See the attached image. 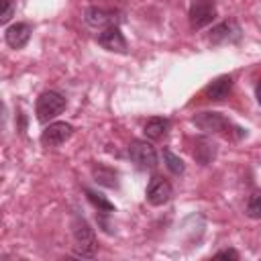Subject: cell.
I'll return each instance as SVG.
<instances>
[{"label":"cell","instance_id":"1","mask_svg":"<svg viewBox=\"0 0 261 261\" xmlns=\"http://www.w3.org/2000/svg\"><path fill=\"white\" fill-rule=\"evenodd\" d=\"M194 124L206 133H220L226 139H243L247 135L245 128L237 126L232 120H228L220 112H200L194 116Z\"/></svg>","mask_w":261,"mask_h":261},{"label":"cell","instance_id":"2","mask_svg":"<svg viewBox=\"0 0 261 261\" xmlns=\"http://www.w3.org/2000/svg\"><path fill=\"white\" fill-rule=\"evenodd\" d=\"M73 241H75V253L82 257H94L98 251V241L94 234V228L80 216L73 218Z\"/></svg>","mask_w":261,"mask_h":261},{"label":"cell","instance_id":"3","mask_svg":"<svg viewBox=\"0 0 261 261\" xmlns=\"http://www.w3.org/2000/svg\"><path fill=\"white\" fill-rule=\"evenodd\" d=\"M65 98L59 94V92H43L37 100V106H35V114L41 122H49L51 118H55L57 114H61L65 110Z\"/></svg>","mask_w":261,"mask_h":261},{"label":"cell","instance_id":"4","mask_svg":"<svg viewBox=\"0 0 261 261\" xmlns=\"http://www.w3.org/2000/svg\"><path fill=\"white\" fill-rule=\"evenodd\" d=\"M128 157L139 169H153L157 165V153L147 141H133L128 145Z\"/></svg>","mask_w":261,"mask_h":261},{"label":"cell","instance_id":"5","mask_svg":"<svg viewBox=\"0 0 261 261\" xmlns=\"http://www.w3.org/2000/svg\"><path fill=\"white\" fill-rule=\"evenodd\" d=\"M188 16H190L192 29H202V27L210 24L214 20V16H216L214 0H192Z\"/></svg>","mask_w":261,"mask_h":261},{"label":"cell","instance_id":"6","mask_svg":"<svg viewBox=\"0 0 261 261\" xmlns=\"http://www.w3.org/2000/svg\"><path fill=\"white\" fill-rule=\"evenodd\" d=\"M171 196H173V188L165 177L155 175L149 181V186H147V202L151 206H163V204H167L171 200Z\"/></svg>","mask_w":261,"mask_h":261},{"label":"cell","instance_id":"7","mask_svg":"<svg viewBox=\"0 0 261 261\" xmlns=\"http://www.w3.org/2000/svg\"><path fill=\"white\" fill-rule=\"evenodd\" d=\"M73 135V126L69 122H51L43 133H41V143L45 147H59L63 145L69 137Z\"/></svg>","mask_w":261,"mask_h":261},{"label":"cell","instance_id":"8","mask_svg":"<svg viewBox=\"0 0 261 261\" xmlns=\"http://www.w3.org/2000/svg\"><path fill=\"white\" fill-rule=\"evenodd\" d=\"M241 39V27L234 20H224L212 27L210 31V43L212 45H224V43H237Z\"/></svg>","mask_w":261,"mask_h":261},{"label":"cell","instance_id":"9","mask_svg":"<svg viewBox=\"0 0 261 261\" xmlns=\"http://www.w3.org/2000/svg\"><path fill=\"white\" fill-rule=\"evenodd\" d=\"M98 43L114 53H126V39L120 33V29L116 24H110L106 29H102V33L98 35Z\"/></svg>","mask_w":261,"mask_h":261},{"label":"cell","instance_id":"10","mask_svg":"<svg viewBox=\"0 0 261 261\" xmlns=\"http://www.w3.org/2000/svg\"><path fill=\"white\" fill-rule=\"evenodd\" d=\"M84 20H86V24H90L94 29H106L110 24H116V12L106 10V8H98V6H90L84 12Z\"/></svg>","mask_w":261,"mask_h":261},{"label":"cell","instance_id":"11","mask_svg":"<svg viewBox=\"0 0 261 261\" xmlns=\"http://www.w3.org/2000/svg\"><path fill=\"white\" fill-rule=\"evenodd\" d=\"M31 24H27V22H16V24H10L8 27V31L4 33V37H6V43L12 47V49H22L27 43H29V39H31Z\"/></svg>","mask_w":261,"mask_h":261},{"label":"cell","instance_id":"12","mask_svg":"<svg viewBox=\"0 0 261 261\" xmlns=\"http://www.w3.org/2000/svg\"><path fill=\"white\" fill-rule=\"evenodd\" d=\"M232 90V77L230 75H220L216 80H212L206 88H204V96L208 100H224Z\"/></svg>","mask_w":261,"mask_h":261},{"label":"cell","instance_id":"13","mask_svg":"<svg viewBox=\"0 0 261 261\" xmlns=\"http://www.w3.org/2000/svg\"><path fill=\"white\" fill-rule=\"evenodd\" d=\"M216 157V143L208 137H198L194 141V159L202 165H208Z\"/></svg>","mask_w":261,"mask_h":261},{"label":"cell","instance_id":"14","mask_svg":"<svg viewBox=\"0 0 261 261\" xmlns=\"http://www.w3.org/2000/svg\"><path fill=\"white\" fill-rule=\"evenodd\" d=\"M92 175H94V181L104 186V188H118V175L114 169L106 167V165H94L92 167Z\"/></svg>","mask_w":261,"mask_h":261},{"label":"cell","instance_id":"15","mask_svg":"<svg viewBox=\"0 0 261 261\" xmlns=\"http://www.w3.org/2000/svg\"><path fill=\"white\" fill-rule=\"evenodd\" d=\"M167 128H169V120L163 118V116H153V118H149L145 122V135L149 139H153V141L161 139L167 133Z\"/></svg>","mask_w":261,"mask_h":261},{"label":"cell","instance_id":"16","mask_svg":"<svg viewBox=\"0 0 261 261\" xmlns=\"http://www.w3.org/2000/svg\"><path fill=\"white\" fill-rule=\"evenodd\" d=\"M163 159H165V165H167V169L173 173V175H181L184 173V161L175 155V153H171L169 149H163Z\"/></svg>","mask_w":261,"mask_h":261},{"label":"cell","instance_id":"17","mask_svg":"<svg viewBox=\"0 0 261 261\" xmlns=\"http://www.w3.org/2000/svg\"><path fill=\"white\" fill-rule=\"evenodd\" d=\"M86 196H88V200L98 208V212H114V204L108 202L104 196H100V194H96V192H92V190H88V188H86Z\"/></svg>","mask_w":261,"mask_h":261},{"label":"cell","instance_id":"18","mask_svg":"<svg viewBox=\"0 0 261 261\" xmlns=\"http://www.w3.org/2000/svg\"><path fill=\"white\" fill-rule=\"evenodd\" d=\"M247 214L251 218H259L261 216V204H259V192H253L247 200Z\"/></svg>","mask_w":261,"mask_h":261},{"label":"cell","instance_id":"19","mask_svg":"<svg viewBox=\"0 0 261 261\" xmlns=\"http://www.w3.org/2000/svg\"><path fill=\"white\" fill-rule=\"evenodd\" d=\"M14 0H0V24H6L14 14Z\"/></svg>","mask_w":261,"mask_h":261},{"label":"cell","instance_id":"20","mask_svg":"<svg viewBox=\"0 0 261 261\" xmlns=\"http://www.w3.org/2000/svg\"><path fill=\"white\" fill-rule=\"evenodd\" d=\"M214 259H239V253L234 251V249H224V251H218L216 255H214Z\"/></svg>","mask_w":261,"mask_h":261},{"label":"cell","instance_id":"21","mask_svg":"<svg viewBox=\"0 0 261 261\" xmlns=\"http://www.w3.org/2000/svg\"><path fill=\"white\" fill-rule=\"evenodd\" d=\"M4 122H6V108H4V104L0 100V128L4 126Z\"/></svg>","mask_w":261,"mask_h":261}]
</instances>
